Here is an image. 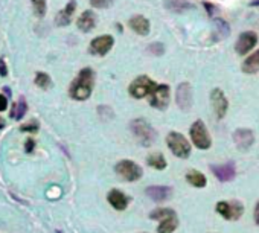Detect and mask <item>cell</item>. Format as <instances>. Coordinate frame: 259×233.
<instances>
[{"label":"cell","instance_id":"6da1fadb","mask_svg":"<svg viewBox=\"0 0 259 233\" xmlns=\"http://www.w3.org/2000/svg\"><path fill=\"white\" fill-rule=\"evenodd\" d=\"M93 85H95V72L90 67H84L70 84L69 95L75 101H85L90 98Z\"/></svg>","mask_w":259,"mask_h":233},{"label":"cell","instance_id":"7a4b0ae2","mask_svg":"<svg viewBox=\"0 0 259 233\" xmlns=\"http://www.w3.org/2000/svg\"><path fill=\"white\" fill-rule=\"evenodd\" d=\"M150 218L154 221H160V224L157 227V233H172V232H176V229L179 227L177 214H176V211H172L169 208L154 209L150 214Z\"/></svg>","mask_w":259,"mask_h":233},{"label":"cell","instance_id":"3957f363","mask_svg":"<svg viewBox=\"0 0 259 233\" xmlns=\"http://www.w3.org/2000/svg\"><path fill=\"white\" fill-rule=\"evenodd\" d=\"M130 128H131V133L134 134V137L140 142V145H143V147H151L154 143L156 136H157L156 130L145 119L137 118V119L131 121Z\"/></svg>","mask_w":259,"mask_h":233},{"label":"cell","instance_id":"277c9868","mask_svg":"<svg viewBox=\"0 0 259 233\" xmlns=\"http://www.w3.org/2000/svg\"><path fill=\"white\" fill-rule=\"evenodd\" d=\"M166 145L171 153L179 159H188L191 156V143L182 133L171 131L166 136Z\"/></svg>","mask_w":259,"mask_h":233},{"label":"cell","instance_id":"5b68a950","mask_svg":"<svg viewBox=\"0 0 259 233\" xmlns=\"http://www.w3.org/2000/svg\"><path fill=\"white\" fill-rule=\"evenodd\" d=\"M157 87V84L150 78V76H145V75H140L137 76L128 87V93L131 98H136V99H143V98H148L153 90Z\"/></svg>","mask_w":259,"mask_h":233},{"label":"cell","instance_id":"8992f818","mask_svg":"<svg viewBox=\"0 0 259 233\" xmlns=\"http://www.w3.org/2000/svg\"><path fill=\"white\" fill-rule=\"evenodd\" d=\"M191 139L194 142V145L198 148V150H209L212 147V139H211V134L205 125L203 121H195L191 127Z\"/></svg>","mask_w":259,"mask_h":233},{"label":"cell","instance_id":"52a82bcc","mask_svg":"<svg viewBox=\"0 0 259 233\" xmlns=\"http://www.w3.org/2000/svg\"><path fill=\"white\" fill-rule=\"evenodd\" d=\"M215 211L227 221H237L244 214V206L241 201H218Z\"/></svg>","mask_w":259,"mask_h":233},{"label":"cell","instance_id":"ba28073f","mask_svg":"<svg viewBox=\"0 0 259 233\" xmlns=\"http://www.w3.org/2000/svg\"><path fill=\"white\" fill-rule=\"evenodd\" d=\"M114 171H116L118 176L125 182H137L143 176L142 168L131 160H121L116 166H114Z\"/></svg>","mask_w":259,"mask_h":233},{"label":"cell","instance_id":"9c48e42d","mask_svg":"<svg viewBox=\"0 0 259 233\" xmlns=\"http://www.w3.org/2000/svg\"><path fill=\"white\" fill-rule=\"evenodd\" d=\"M150 105L157 110H166L171 101V90L166 84H157V87L153 90V93L148 96Z\"/></svg>","mask_w":259,"mask_h":233},{"label":"cell","instance_id":"30bf717a","mask_svg":"<svg viewBox=\"0 0 259 233\" xmlns=\"http://www.w3.org/2000/svg\"><path fill=\"white\" fill-rule=\"evenodd\" d=\"M114 44V38L111 35H99L95 40H92L89 52L96 56H104L107 55Z\"/></svg>","mask_w":259,"mask_h":233},{"label":"cell","instance_id":"8fae6325","mask_svg":"<svg viewBox=\"0 0 259 233\" xmlns=\"http://www.w3.org/2000/svg\"><path fill=\"white\" fill-rule=\"evenodd\" d=\"M176 101L180 110H191L192 107V87L189 82H182L177 87V92H176Z\"/></svg>","mask_w":259,"mask_h":233},{"label":"cell","instance_id":"7c38bea8","mask_svg":"<svg viewBox=\"0 0 259 233\" xmlns=\"http://www.w3.org/2000/svg\"><path fill=\"white\" fill-rule=\"evenodd\" d=\"M258 43V35L253 32V31H247V32H243L238 40H237V44H235V50L238 55H247Z\"/></svg>","mask_w":259,"mask_h":233},{"label":"cell","instance_id":"4fadbf2b","mask_svg":"<svg viewBox=\"0 0 259 233\" xmlns=\"http://www.w3.org/2000/svg\"><path fill=\"white\" fill-rule=\"evenodd\" d=\"M211 102H212V107L215 110V114L218 119H223L226 113H227V108H229V102H227V98L224 95L223 90L220 89H214L211 92Z\"/></svg>","mask_w":259,"mask_h":233},{"label":"cell","instance_id":"5bb4252c","mask_svg":"<svg viewBox=\"0 0 259 233\" xmlns=\"http://www.w3.org/2000/svg\"><path fill=\"white\" fill-rule=\"evenodd\" d=\"M234 142L241 151H247L255 142V134L249 128H238L234 133Z\"/></svg>","mask_w":259,"mask_h":233},{"label":"cell","instance_id":"9a60e30c","mask_svg":"<svg viewBox=\"0 0 259 233\" xmlns=\"http://www.w3.org/2000/svg\"><path fill=\"white\" fill-rule=\"evenodd\" d=\"M211 169L214 172V176L220 182H230V180H234L237 176V169H235V165L232 162H229L226 165H212Z\"/></svg>","mask_w":259,"mask_h":233},{"label":"cell","instance_id":"2e32d148","mask_svg":"<svg viewBox=\"0 0 259 233\" xmlns=\"http://www.w3.org/2000/svg\"><path fill=\"white\" fill-rule=\"evenodd\" d=\"M107 200L111 205V208H114L119 212H122L128 208V201H130V198L119 189H111L107 195Z\"/></svg>","mask_w":259,"mask_h":233},{"label":"cell","instance_id":"e0dca14e","mask_svg":"<svg viewBox=\"0 0 259 233\" xmlns=\"http://www.w3.org/2000/svg\"><path fill=\"white\" fill-rule=\"evenodd\" d=\"M145 194L156 203L168 201L172 197V188L169 186H150L145 189Z\"/></svg>","mask_w":259,"mask_h":233},{"label":"cell","instance_id":"ac0fdd59","mask_svg":"<svg viewBox=\"0 0 259 233\" xmlns=\"http://www.w3.org/2000/svg\"><path fill=\"white\" fill-rule=\"evenodd\" d=\"M76 26H78L79 31H82V32H90L92 29L96 26V14L92 9L84 11L79 15V18L76 21Z\"/></svg>","mask_w":259,"mask_h":233},{"label":"cell","instance_id":"d6986e66","mask_svg":"<svg viewBox=\"0 0 259 233\" xmlns=\"http://www.w3.org/2000/svg\"><path fill=\"white\" fill-rule=\"evenodd\" d=\"M130 27L133 29V31L139 35H147L150 32V20L147 17L143 15H133L130 18Z\"/></svg>","mask_w":259,"mask_h":233},{"label":"cell","instance_id":"ffe728a7","mask_svg":"<svg viewBox=\"0 0 259 233\" xmlns=\"http://www.w3.org/2000/svg\"><path fill=\"white\" fill-rule=\"evenodd\" d=\"M75 9H76V2H75V0H70V2L66 5V8L56 14L55 23L58 24V26H67V24H70L72 15H73Z\"/></svg>","mask_w":259,"mask_h":233},{"label":"cell","instance_id":"44dd1931","mask_svg":"<svg viewBox=\"0 0 259 233\" xmlns=\"http://www.w3.org/2000/svg\"><path fill=\"white\" fill-rule=\"evenodd\" d=\"M186 180L191 186L194 188H206L208 185V179L203 172H200L197 169H191L188 174H186Z\"/></svg>","mask_w":259,"mask_h":233},{"label":"cell","instance_id":"7402d4cb","mask_svg":"<svg viewBox=\"0 0 259 233\" xmlns=\"http://www.w3.org/2000/svg\"><path fill=\"white\" fill-rule=\"evenodd\" d=\"M243 72L250 73V75L259 72V49L246 58V61L243 63Z\"/></svg>","mask_w":259,"mask_h":233},{"label":"cell","instance_id":"603a6c76","mask_svg":"<svg viewBox=\"0 0 259 233\" xmlns=\"http://www.w3.org/2000/svg\"><path fill=\"white\" fill-rule=\"evenodd\" d=\"M165 6L172 12H185L194 8L192 3L186 2V0H168V2H165Z\"/></svg>","mask_w":259,"mask_h":233},{"label":"cell","instance_id":"cb8c5ba5","mask_svg":"<svg viewBox=\"0 0 259 233\" xmlns=\"http://www.w3.org/2000/svg\"><path fill=\"white\" fill-rule=\"evenodd\" d=\"M147 163H148V166H151L153 169H157V171H163L166 168V159L163 157V154H159V153L151 154L147 159Z\"/></svg>","mask_w":259,"mask_h":233},{"label":"cell","instance_id":"d4e9b609","mask_svg":"<svg viewBox=\"0 0 259 233\" xmlns=\"http://www.w3.org/2000/svg\"><path fill=\"white\" fill-rule=\"evenodd\" d=\"M26 111H27V105H26V101H24V98H20V101L18 102H15L14 105H12V110H11V118L12 119H21L23 116L26 114Z\"/></svg>","mask_w":259,"mask_h":233},{"label":"cell","instance_id":"484cf974","mask_svg":"<svg viewBox=\"0 0 259 233\" xmlns=\"http://www.w3.org/2000/svg\"><path fill=\"white\" fill-rule=\"evenodd\" d=\"M229 24L223 20V18H215V32H217V37L215 40H223L229 35Z\"/></svg>","mask_w":259,"mask_h":233},{"label":"cell","instance_id":"4316f807","mask_svg":"<svg viewBox=\"0 0 259 233\" xmlns=\"http://www.w3.org/2000/svg\"><path fill=\"white\" fill-rule=\"evenodd\" d=\"M35 84L40 87V89L47 90V89H50V87H52V79H50V76H49L47 73L38 72V73L35 75Z\"/></svg>","mask_w":259,"mask_h":233},{"label":"cell","instance_id":"83f0119b","mask_svg":"<svg viewBox=\"0 0 259 233\" xmlns=\"http://www.w3.org/2000/svg\"><path fill=\"white\" fill-rule=\"evenodd\" d=\"M32 6H34V12L37 17H44L46 15V6H47V2L46 0H32Z\"/></svg>","mask_w":259,"mask_h":233},{"label":"cell","instance_id":"f1b7e54d","mask_svg":"<svg viewBox=\"0 0 259 233\" xmlns=\"http://www.w3.org/2000/svg\"><path fill=\"white\" fill-rule=\"evenodd\" d=\"M114 0H90V5L93 8H99V9H105L108 6L113 5Z\"/></svg>","mask_w":259,"mask_h":233},{"label":"cell","instance_id":"f546056e","mask_svg":"<svg viewBox=\"0 0 259 233\" xmlns=\"http://www.w3.org/2000/svg\"><path fill=\"white\" fill-rule=\"evenodd\" d=\"M148 52H150V53H153L154 56H160V55H163L165 47H163V44H162V43H153V44L148 47Z\"/></svg>","mask_w":259,"mask_h":233},{"label":"cell","instance_id":"4dcf8cb0","mask_svg":"<svg viewBox=\"0 0 259 233\" xmlns=\"http://www.w3.org/2000/svg\"><path fill=\"white\" fill-rule=\"evenodd\" d=\"M98 113H99L101 118H104V119H111L113 116H114L113 110H111L110 107H107V105H101V107L98 108Z\"/></svg>","mask_w":259,"mask_h":233},{"label":"cell","instance_id":"1f68e13d","mask_svg":"<svg viewBox=\"0 0 259 233\" xmlns=\"http://www.w3.org/2000/svg\"><path fill=\"white\" fill-rule=\"evenodd\" d=\"M20 131H27V133H37L38 131V124L37 122H29L20 127Z\"/></svg>","mask_w":259,"mask_h":233},{"label":"cell","instance_id":"d6a6232c","mask_svg":"<svg viewBox=\"0 0 259 233\" xmlns=\"http://www.w3.org/2000/svg\"><path fill=\"white\" fill-rule=\"evenodd\" d=\"M34 148H35V142H34L32 139H27V140H26V145H24V151H26L27 154H31V153L34 151Z\"/></svg>","mask_w":259,"mask_h":233},{"label":"cell","instance_id":"836d02e7","mask_svg":"<svg viewBox=\"0 0 259 233\" xmlns=\"http://www.w3.org/2000/svg\"><path fill=\"white\" fill-rule=\"evenodd\" d=\"M8 75V69L3 60H0V76H6Z\"/></svg>","mask_w":259,"mask_h":233},{"label":"cell","instance_id":"e575fe53","mask_svg":"<svg viewBox=\"0 0 259 233\" xmlns=\"http://www.w3.org/2000/svg\"><path fill=\"white\" fill-rule=\"evenodd\" d=\"M6 105H8V99L3 95H0V111L6 110Z\"/></svg>","mask_w":259,"mask_h":233},{"label":"cell","instance_id":"d590c367","mask_svg":"<svg viewBox=\"0 0 259 233\" xmlns=\"http://www.w3.org/2000/svg\"><path fill=\"white\" fill-rule=\"evenodd\" d=\"M253 215H255V223L259 226V200H258L256 206H255V212H253Z\"/></svg>","mask_w":259,"mask_h":233},{"label":"cell","instance_id":"8d00e7d4","mask_svg":"<svg viewBox=\"0 0 259 233\" xmlns=\"http://www.w3.org/2000/svg\"><path fill=\"white\" fill-rule=\"evenodd\" d=\"M5 124H6L5 119H3V118H0V130H2V128L5 127Z\"/></svg>","mask_w":259,"mask_h":233},{"label":"cell","instance_id":"74e56055","mask_svg":"<svg viewBox=\"0 0 259 233\" xmlns=\"http://www.w3.org/2000/svg\"><path fill=\"white\" fill-rule=\"evenodd\" d=\"M252 6H259V0H253V2L250 3Z\"/></svg>","mask_w":259,"mask_h":233}]
</instances>
